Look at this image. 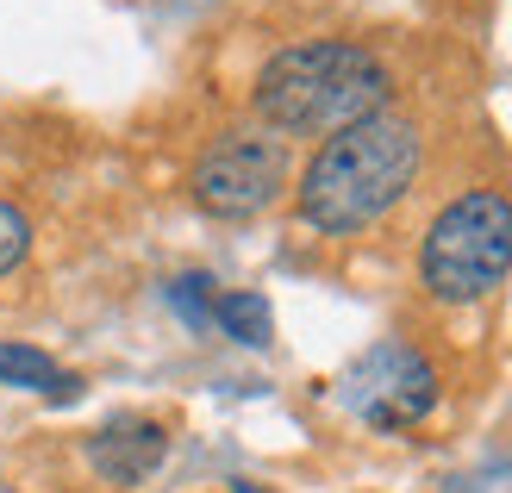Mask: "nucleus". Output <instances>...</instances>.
<instances>
[{
  "label": "nucleus",
  "instance_id": "f257e3e1",
  "mask_svg": "<svg viewBox=\"0 0 512 493\" xmlns=\"http://www.w3.org/2000/svg\"><path fill=\"white\" fill-rule=\"evenodd\" d=\"M419 163H425L419 125L381 107L313 150V163L300 169V188H294V213L325 238H350L381 213H394L400 194L413 188Z\"/></svg>",
  "mask_w": 512,
  "mask_h": 493
},
{
  "label": "nucleus",
  "instance_id": "f03ea898",
  "mask_svg": "<svg viewBox=\"0 0 512 493\" xmlns=\"http://www.w3.org/2000/svg\"><path fill=\"white\" fill-rule=\"evenodd\" d=\"M388 88H394V75L369 44L300 38V44H281L256 69L250 107L263 119V132L275 138H331L388 107Z\"/></svg>",
  "mask_w": 512,
  "mask_h": 493
},
{
  "label": "nucleus",
  "instance_id": "7ed1b4c3",
  "mask_svg": "<svg viewBox=\"0 0 512 493\" xmlns=\"http://www.w3.org/2000/svg\"><path fill=\"white\" fill-rule=\"evenodd\" d=\"M506 269H512V194L469 188L425 225L419 281H425L431 300L475 306L506 281Z\"/></svg>",
  "mask_w": 512,
  "mask_h": 493
},
{
  "label": "nucleus",
  "instance_id": "20e7f679",
  "mask_svg": "<svg viewBox=\"0 0 512 493\" xmlns=\"http://www.w3.org/2000/svg\"><path fill=\"white\" fill-rule=\"evenodd\" d=\"M188 188L213 219H256L288 188V144L275 132H219L194 157Z\"/></svg>",
  "mask_w": 512,
  "mask_h": 493
},
{
  "label": "nucleus",
  "instance_id": "39448f33",
  "mask_svg": "<svg viewBox=\"0 0 512 493\" xmlns=\"http://www.w3.org/2000/svg\"><path fill=\"white\" fill-rule=\"evenodd\" d=\"M338 400L369 431H406V425H419L425 412L438 406V369H431L413 344L388 337V344L363 350L338 375Z\"/></svg>",
  "mask_w": 512,
  "mask_h": 493
},
{
  "label": "nucleus",
  "instance_id": "423d86ee",
  "mask_svg": "<svg viewBox=\"0 0 512 493\" xmlns=\"http://www.w3.org/2000/svg\"><path fill=\"white\" fill-rule=\"evenodd\" d=\"M163 450H169V431L157 419H144V412H119L113 425H100L88 437V469L107 487H138L163 462Z\"/></svg>",
  "mask_w": 512,
  "mask_h": 493
},
{
  "label": "nucleus",
  "instance_id": "0eeeda50",
  "mask_svg": "<svg viewBox=\"0 0 512 493\" xmlns=\"http://www.w3.org/2000/svg\"><path fill=\"white\" fill-rule=\"evenodd\" d=\"M0 387H25V394H44L57 406H69L82 394V381H75L57 356H44L38 344H0Z\"/></svg>",
  "mask_w": 512,
  "mask_h": 493
},
{
  "label": "nucleus",
  "instance_id": "6e6552de",
  "mask_svg": "<svg viewBox=\"0 0 512 493\" xmlns=\"http://www.w3.org/2000/svg\"><path fill=\"white\" fill-rule=\"evenodd\" d=\"M213 325L232 337V344H250V350H263L269 337H275V313H269V300L256 294V288L219 294V300H213Z\"/></svg>",
  "mask_w": 512,
  "mask_h": 493
},
{
  "label": "nucleus",
  "instance_id": "1a4fd4ad",
  "mask_svg": "<svg viewBox=\"0 0 512 493\" xmlns=\"http://www.w3.org/2000/svg\"><path fill=\"white\" fill-rule=\"evenodd\" d=\"M213 281L207 275H182V281H169V306H175V313H182V325L188 331H207L213 325Z\"/></svg>",
  "mask_w": 512,
  "mask_h": 493
},
{
  "label": "nucleus",
  "instance_id": "9d476101",
  "mask_svg": "<svg viewBox=\"0 0 512 493\" xmlns=\"http://www.w3.org/2000/svg\"><path fill=\"white\" fill-rule=\"evenodd\" d=\"M25 250H32V219L0 194V275H13L25 263Z\"/></svg>",
  "mask_w": 512,
  "mask_h": 493
},
{
  "label": "nucleus",
  "instance_id": "9b49d317",
  "mask_svg": "<svg viewBox=\"0 0 512 493\" xmlns=\"http://www.w3.org/2000/svg\"><path fill=\"white\" fill-rule=\"evenodd\" d=\"M232 493H263V487H256V481H232Z\"/></svg>",
  "mask_w": 512,
  "mask_h": 493
}]
</instances>
